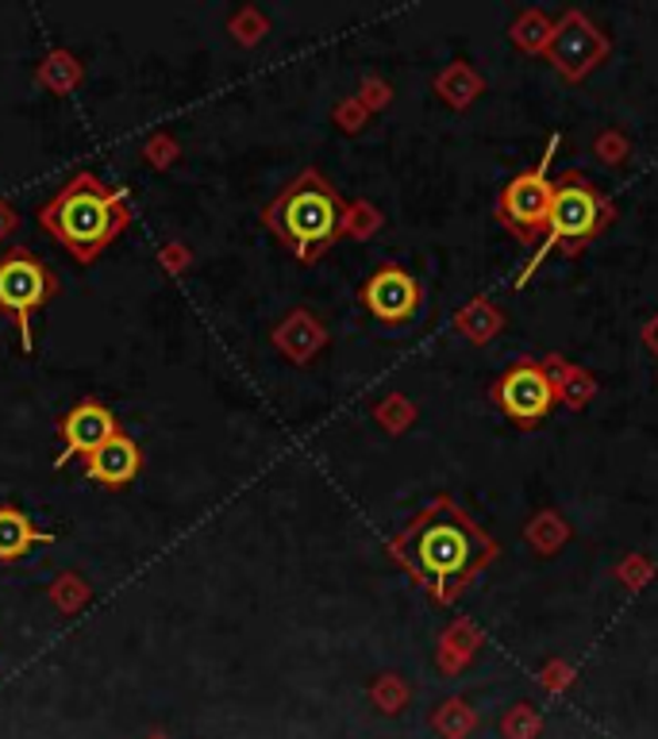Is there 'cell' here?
Listing matches in <instances>:
<instances>
[{"label":"cell","mask_w":658,"mask_h":739,"mask_svg":"<svg viewBox=\"0 0 658 739\" xmlns=\"http://www.w3.org/2000/svg\"><path fill=\"white\" fill-rule=\"evenodd\" d=\"M551 154H543V162L527 174L512 177L505 197H501V213L512 227H520L524 235L543 232L547 227V213H551V197H555V185L547 177Z\"/></svg>","instance_id":"52a82bcc"},{"label":"cell","mask_w":658,"mask_h":739,"mask_svg":"<svg viewBox=\"0 0 658 739\" xmlns=\"http://www.w3.org/2000/svg\"><path fill=\"white\" fill-rule=\"evenodd\" d=\"M362 305L370 308V316H378L381 324H404L412 320L420 308V286L401 266H381L362 286Z\"/></svg>","instance_id":"ba28073f"},{"label":"cell","mask_w":658,"mask_h":739,"mask_svg":"<svg viewBox=\"0 0 658 739\" xmlns=\"http://www.w3.org/2000/svg\"><path fill=\"white\" fill-rule=\"evenodd\" d=\"M339 220H343V208H339L336 189L320 177V170H305L266 208V224L278 232L286 247H292L297 258H320L336 239Z\"/></svg>","instance_id":"3957f363"},{"label":"cell","mask_w":658,"mask_h":739,"mask_svg":"<svg viewBox=\"0 0 658 739\" xmlns=\"http://www.w3.org/2000/svg\"><path fill=\"white\" fill-rule=\"evenodd\" d=\"M59 432H62V451L54 459V466H66L73 454H93L109 435H116V417L112 409H104L101 401H78L66 417L59 420Z\"/></svg>","instance_id":"9c48e42d"},{"label":"cell","mask_w":658,"mask_h":739,"mask_svg":"<svg viewBox=\"0 0 658 739\" xmlns=\"http://www.w3.org/2000/svg\"><path fill=\"white\" fill-rule=\"evenodd\" d=\"M35 543H54L51 532H39L31 524V516H23L20 509L0 505V563H16L28 555Z\"/></svg>","instance_id":"8fae6325"},{"label":"cell","mask_w":658,"mask_h":739,"mask_svg":"<svg viewBox=\"0 0 658 739\" xmlns=\"http://www.w3.org/2000/svg\"><path fill=\"white\" fill-rule=\"evenodd\" d=\"M600 224V205H597V193L585 185L582 174H566L563 182L555 185V197H551V213H547V227H543V247L539 255L527 263L524 278L527 281L535 274V266H539V258L547 255L551 247H558V243H582L589 239L593 232H597Z\"/></svg>","instance_id":"5b68a950"},{"label":"cell","mask_w":658,"mask_h":739,"mask_svg":"<svg viewBox=\"0 0 658 739\" xmlns=\"http://www.w3.org/2000/svg\"><path fill=\"white\" fill-rule=\"evenodd\" d=\"M85 459H89L85 462V474L93 478V482H101V485H127L135 474H140L143 454H140V447H135L132 435L116 432V435H109V440L96 447L93 454H85Z\"/></svg>","instance_id":"30bf717a"},{"label":"cell","mask_w":658,"mask_h":739,"mask_svg":"<svg viewBox=\"0 0 658 739\" xmlns=\"http://www.w3.org/2000/svg\"><path fill=\"white\" fill-rule=\"evenodd\" d=\"M39 224L70 250L78 263H93L127 224V197L109 189L96 174H73L43 205Z\"/></svg>","instance_id":"7a4b0ae2"},{"label":"cell","mask_w":658,"mask_h":739,"mask_svg":"<svg viewBox=\"0 0 658 739\" xmlns=\"http://www.w3.org/2000/svg\"><path fill=\"white\" fill-rule=\"evenodd\" d=\"M397 555L412 566L420 582L435 597H451L459 582H466L490 555V540L470 524L451 501H435L424 516L409 524V532L397 540Z\"/></svg>","instance_id":"6da1fadb"},{"label":"cell","mask_w":658,"mask_h":739,"mask_svg":"<svg viewBox=\"0 0 658 739\" xmlns=\"http://www.w3.org/2000/svg\"><path fill=\"white\" fill-rule=\"evenodd\" d=\"M497 401L516 424H539L555 409V386H551L547 370H539L535 362H516L497 381Z\"/></svg>","instance_id":"8992f818"},{"label":"cell","mask_w":658,"mask_h":739,"mask_svg":"<svg viewBox=\"0 0 658 739\" xmlns=\"http://www.w3.org/2000/svg\"><path fill=\"white\" fill-rule=\"evenodd\" d=\"M54 294H59V278L28 247H12L0 255V312L20 324L23 351L28 355L35 347V339H31V316Z\"/></svg>","instance_id":"277c9868"}]
</instances>
